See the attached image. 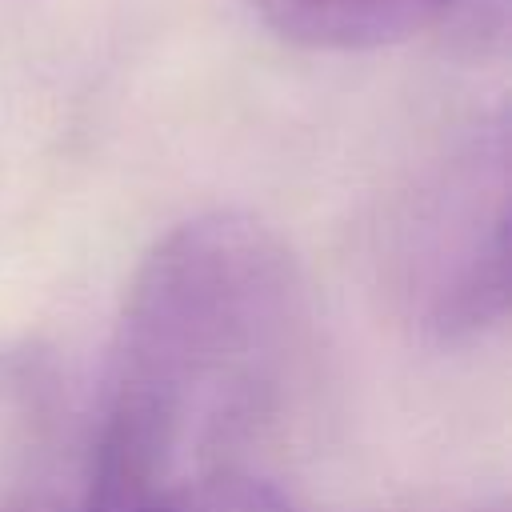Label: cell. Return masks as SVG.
Here are the masks:
<instances>
[{"mask_svg": "<svg viewBox=\"0 0 512 512\" xmlns=\"http://www.w3.org/2000/svg\"><path fill=\"white\" fill-rule=\"evenodd\" d=\"M304 320L296 264L260 220L208 212L156 240L116 324L88 512L240 468L292 388Z\"/></svg>", "mask_w": 512, "mask_h": 512, "instance_id": "cell-1", "label": "cell"}, {"mask_svg": "<svg viewBox=\"0 0 512 512\" xmlns=\"http://www.w3.org/2000/svg\"><path fill=\"white\" fill-rule=\"evenodd\" d=\"M396 292L424 336L476 340L508 312V144L504 124L456 152L408 204Z\"/></svg>", "mask_w": 512, "mask_h": 512, "instance_id": "cell-2", "label": "cell"}, {"mask_svg": "<svg viewBox=\"0 0 512 512\" xmlns=\"http://www.w3.org/2000/svg\"><path fill=\"white\" fill-rule=\"evenodd\" d=\"M136 512H296V508L276 484L252 476L248 468H228L176 484L156 500L140 504Z\"/></svg>", "mask_w": 512, "mask_h": 512, "instance_id": "cell-4", "label": "cell"}, {"mask_svg": "<svg viewBox=\"0 0 512 512\" xmlns=\"http://www.w3.org/2000/svg\"><path fill=\"white\" fill-rule=\"evenodd\" d=\"M260 16L308 48H380L416 32H452L472 44L504 36L508 0H252Z\"/></svg>", "mask_w": 512, "mask_h": 512, "instance_id": "cell-3", "label": "cell"}, {"mask_svg": "<svg viewBox=\"0 0 512 512\" xmlns=\"http://www.w3.org/2000/svg\"><path fill=\"white\" fill-rule=\"evenodd\" d=\"M476 512H504V504H484V508H476Z\"/></svg>", "mask_w": 512, "mask_h": 512, "instance_id": "cell-5", "label": "cell"}]
</instances>
